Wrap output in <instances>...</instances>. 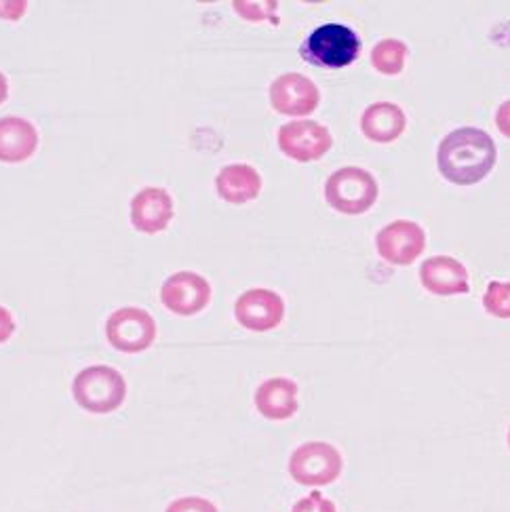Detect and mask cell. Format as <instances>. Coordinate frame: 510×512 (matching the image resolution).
<instances>
[{"label":"cell","mask_w":510,"mask_h":512,"mask_svg":"<svg viewBox=\"0 0 510 512\" xmlns=\"http://www.w3.org/2000/svg\"><path fill=\"white\" fill-rule=\"evenodd\" d=\"M407 127V116L401 106L392 102H378L365 108L361 116V131L369 142L392 144L403 135Z\"/></svg>","instance_id":"17"},{"label":"cell","mask_w":510,"mask_h":512,"mask_svg":"<svg viewBox=\"0 0 510 512\" xmlns=\"http://www.w3.org/2000/svg\"><path fill=\"white\" fill-rule=\"evenodd\" d=\"M498 163V148L483 129L462 127L447 133L437 150V167L447 182L475 186L492 173Z\"/></svg>","instance_id":"1"},{"label":"cell","mask_w":510,"mask_h":512,"mask_svg":"<svg viewBox=\"0 0 510 512\" xmlns=\"http://www.w3.org/2000/svg\"><path fill=\"white\" fill-rule=\"evenodd\" d=\"M28 3L26 0H19V3H13V0H7V3H0V17L9 19V22H17L22 19V15L26 13Z\"/></svg>","instance_id":"23"},{"label":"cell","mask_w":510,"mask_h":512,"mask_svg":"<svg viewBox=\"0 0 510 512\" xmlns=\"http://www.w3.org/2000/svg\"><path fill=\"white\" fill-rule=\"evenodd\" d=\"M483 308L496 319H510V283L492 281L483 295Z\"/></svg>","instance_id":"19"},{"label":"cell","mask_w":510,"mask_h":512,"mask_svg":"<svg viewBox=\"0 0 510 512\" xmlns=\"http://www.w3.org/2000/svg\"><path fill=\"white\" fill-rule=\"evenodd\" d=\"M165 512H220L213 502L199 496H184L173 500Z\"/></svg>","instance_id":"21"},{"label":"cell","mask_w":510,"mask_h":512,"mask_svg":"<svg viewBox=\"0 0 510 512\" xmlns=\"http://www.w3.org/2000/svg\"><path fill=\"white\" fill-rule=\"evenodd\" d=\"M215 190H218L222 201L230 205H245L260 196L262 175L258 169L245 163L226 165L215 177Z\"/></svg>","instance_id":"16"},{"label":"cell","mask_w":510,"mask_h":512,"mask_svg":"<svg viewBox=\"0 0 510 512\" xmlns=\"http://www.w3.org/2000/svg\"><path fill=\"white\" fill-rule=\"evenodd\" d=\"M420 283L433 295H466L470 293L468 270L451 255H435L420 266Z\"/></svg>","instance_id":"13"},{"label":"cell","mask_w":510,"mask_h":512,"mask_svg":"<svg viewBox=\"0 0 510 512\" xmlns=\"http://www.w3.org/2000/svg\"><path fill=\"white\" fill-rule=\"evenodd\" d=\"M38 148L36 127L22 116L0 118V163L19 165L32 159Z\"/></svg>","instance_id":"15"},{"label":"cell","mask_w":510,"mask_h":512,"mask_svg":"<svg viewBox=\"0 0 510 512\" xmlns=\"http://www.w3.org/2000/svg\"><path fill=\"white\" fill-rule=\"evenodd\" d=\"M76 405L93 416H108L127 399V382L123 373L108 365H91L72 382Z\"/></svg>","instance_id":"2"},{"label":"cell","mask_w":510,"mask_h":512,"mask_svg":"<svg viewBox=\"0 0 510 512\" xmlns=\"http://www.w3.org/2000/svg\"><path fill=\"white\" fill-rule=\"evenodd\" d=\"M15 333V319L11 310L5 306H0V344H7Z\"/></svg>","instance_id":"24"},{"label":"cell","mask_w":510,"mask_h":512,"mask_svg":"<svg viewBox=\"0 0 510 512\" xmlns=\"http://www.w3.org/2000/svg\"><path fill=\"white\" fill-rule=\"evenodd\" d=\"M344 460L340 451L325 441L302 443L289 458L291 479L306 487H321L340 479Z\"/></svg>","instance_id":"5"},{"label":"cell","mask_w":510,"mask_h":512,"mask_svg":"<svg viewBox=\"0 0 510 512\" xmlns=\"http://www.w3.org/2000/svg\"><path fill=\"white\" fill-rule=\"evenodd\" d=\"M380 186L376 177L361 167H342L325 182V201L344 215H361L376 205Z\"/></svg>","instance_id":"4"},{"label":"cell","mask_w":510,"mask_h":512,"mask_svg":"<svg viewBox=\"0 0 510 512\" xmlns=\"http://www.w3.org/2000/svg\"><path fill=\"white\" fill-rule=\"evenodd\" d=\"M409 47L399 38H384L371 51V66L384 76H399L405 70Z\"/></svg>","instance_id":"18"},{"label":"cell","mask_w":510,"mask_h":512,"mask_svg":"<svg viewBox=\"0 0 510 512\" xmlns=\"http://www.w3.org/2000/svg\"><path fill=\"white\" fill-rule=\"evenodd\" d=\"M211 285L199 272H173L161 287V304L178 317H194L211 302Z\"/></svg>","instance_id":"8"},{"label":"cell","mask_w":510,"mask_h":512,"mask_svg":"<svg viewBox=\"0 0 510 512\" xmlns=\"http://www.w3.org/2000/svg\"><path fill=\"white\" fill-rule=\"evenodd\" d=\"M106 338L112 348L125 354L144 352L156 340V321L144 308H119L106 321Z\"/></svg>","instance_id":"6"},{"label":"cell","mask_w":510,"mask_h":512,"mask_svg":"<svg viewBox=\"0 0 510 512\" xmlns=\"http://www.w3.org/2000/svg\"><path fill=\"white\" fill-rule=\"evenodd\" d=\"M7 97H9V81H7V76L0 72V106L7 102Z\"/></svg>","instance_id":"26"},{"label":"cell","mask_w":510,"mask_h":512,"mask_svg":"<svg viewBox=\"0 0 510 512\" xmlns=\"http://www.w3.org/2000/svg\"><path fill=\"white\" fill-rule=\"evenodd\" d=\"M298 384L289 378H270L262 382L255 390V407L264 418L281 422L289 420L298 413Z\"/></svg>","instance_id":"14"},{"label":"cell","mask_w":510,"mask_h":512,"mask_svg":"<svg viewBox=\"0 0 510 512\" xmlns=\"http://www.w3.org/2000/svg\"><path fill=\"white\" fill-rule=\"evenodd\" d=\"M380 258L392 266L414 264L426 249V232L411 220H395L376 234Z\"/></svg>","instance_id":"9"},{"label":"cell","mask_w":510,"mask_h":512,"mask_svg":"<svg viewBox=\"0 0 510 512\" xmlns=\"http://www.w3.org/2000/svg\"><path fill=\"white\" fill-rule=\"evenodd\" d=\"M277 142L287 159L296 163H312L323 159L331 150L333 135L317 121H291L279 129Z\"/></svg>","instance_id":"7"},{"label":"cell","mask_w":510,"mask_h":512,"mask_svg":"<svg viewBox=\"0 0 510 512\" xmlns=\"http://www.w3.org/2000/svg\"><path fill=\"white\" fill-rule=\"evenodd\" d=\"M277 3H243V0H237L234 3V11H237L247 22H262V19H270L272 24H277L279 19L272 13L277 11Z\"/></svg>","instance_id":"20"},{"label":"cell","mask_w":510,"mask_h":512,"mask_svg":"<svg viewBox=\"0 0 510 512\" xmlns=\"http://www.w3.org/2000/svg\"><path fill=\"white\" fill-rule=\"evenodd\" d=\"M173 199L165 188L148 186L137 192L131 201V224L137 232H165L173 220Z\"/></svg>","instance_id":"12"},{"label":"cell","mask_w":510,"mask_h":512,"mask_svg":"<svg viewBox=\"0 0 510 512\" xmlns=\"http://www.w3.org/2000/svg\"><path fill=\"white\" fill-rule=\"evenodd\" d=\"M508 447H510V428H508Z\"/></svg>","instance_id":"27"},{"label":"cell","mask_w":510,"mask_h":512,"mask_svg":"<svg viewBox=\"0 0 510 512\" xmlns=\"http://www.w3.org/2000/svg\"><path fill=\"white\" fill-rule=\"evenodd\" d=\"M234 317L241 327L255 333H266L283 323L285 302L277 291L255 287L239 295L237 304H234Z\"/></svg>","instance_id":"10"},{"label":"cell","mask_w":510,"mask_h":512,"mask_svg":"<svg viewBox=\"0 0 510 512\" xmlns=\"http://www.w3.org/2000/svg\"><path fill=\"white\" fill-rule=\"evenodd\" d=\"M361 53V38L357 32L344 24H323L317 30H312L306 38V43L300 49L304 62L340 70L350 66Z\"/></svg>","instance_id":"3"},{"label":"cell","mask_w":510,"mask_h":512,"mask_svg":"<svg viewBox=\"0 0 510 512\" xmlns=\"http://www.w3.org/2000/svg\"><path fill=\"white\" fill-rule=\"evenodd\" d=\"M496 127L504 137L510 140V100L502 102L500 108L496 110Z\"/></svg>","instance_id":"25"},{"label":"cell","mask_w":510,"mask_h":512,"mask_svg":"<svg viewBox=\"0 0 510 512\" xmlns=\"http://www.w3.org/2000/svg\"><path fill=\"white\" fill-rule=\"evenodd\" d=\"M291 512H338V508L329 498H325L321 491H312L310 496L293 504Z\"/></svg>","instance_id":"22"},{"label":"cell","mask_w":510,"mask_h":512,"mask_svg":"<svg viewBox=\"0 0 510 512\" xmlns=\"http://www.w3.org/2000/svg\"><path fill=\"white\" fill-rule=\"evenodd\" d=\"M268 95L272 108L285 116H308L319 108L321 102L317 83L298 72H287L274 78Z\"/></svg>","instance_id":"11"}]
</instances>
